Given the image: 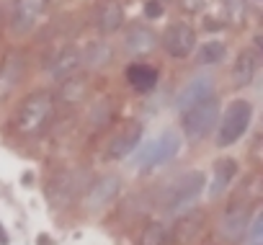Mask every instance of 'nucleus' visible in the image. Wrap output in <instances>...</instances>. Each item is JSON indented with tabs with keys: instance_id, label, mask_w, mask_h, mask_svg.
Segmentation results:
<instances>
[{
	"instance_id": "2f4dec72",
	"label": "nucleus",
	"mask_w": 263,
	"mask_h": 245,
	"mask_svg": "<svg viewBox=\"0 0 263 245\" xmlns=\"http://www.w3.org/2000/svg\"><path fill=\"white\" fill-rule=\"evenodd\" d=\"M0 24H3V16H0Z\"/></svg>"
},
{
	"instance_id": "a211bd4d",
	"label": "nucleus",
	"mask_w": 263,
	"mask_h": 245,
	"mask_svg": "<svg viewBox=\"0 0 263 245\" xmlns=\"http://www.w3.org/2000/svg\"><path fill=\"white\" fill-rule=\"evenodd\" d=\"M258 72V49H242L232 65V85L248 88Z\"/></svg>"
},
{
	"instance_id": "c85d7f7f",
	"label": "nucleus",
	"mask_w": 263,
	"mask_h": 245,
	"mask_svg": "<svg viewBox=\"0 0 263 245\" xmlns=\"http://www.w3.org/2000/svg\"><path fill=\"white\" fill-rule=\"evenodd\" d=\"M36 245H54V240H52L47 232H39V235H36Z\"/></svg>"
},
{
	"instance_id": "aec40b11",
	"label": "nucleus",
	"mask_w": 263,
	"mask_h": 245,
	"mask_svg": "<svg viewBox=\"0 0 263 245\" xmlns=\"http://www.w3.org/2000/svg\"><path fill=\"white\" fill-rule=\"evenodd\" d=\"M235 173H237V160H232V158L217 160L214 163V178H212V186H209V199H219L230 189Z\"/></svg>"
},
{
	"instance_id": "cd10ccee",
	"label": "nucleus",
	"mask_w": 263,
	"mask_h": 245,
	"mask_svg": "<svg viewBox=\"0 0 263 245\" xmlns=\"http://www.w3.org/2000/svg\"><path fill=\"white\" fill-rule=\"evenodd\" d=\"M204 3H206V0H178V8L183 13H199L204 8Z\"/></svg>"
},
{
	"instance_id": "f03ea898",
	"label": "nucleus",
	"mask_w": 263,
	"mask_h": 245,
	"mask_svg": "<svg viewBox=\"0 0 263 245\" xmlns=\"http://www.w3.org/2000/svg\"><path fill=\"white\" fill-rule=\"evenodd\" d=\"M250 121H253V106L250 101L245 98H235L224 114H222V121H217V147H232L237 140H242V135L248 132L250 127Z\"/></svg>"
},
{
	"instance_id": "423d86ee",
	"label": "nucleus",
	"mask_w": 263,
	"mask_h": 245,
	"mask_svg": "<svg viewBox=\"0 0 263 245\" xmlns=\"http://www.w3.org/2000/svg\"><path fill=\"white\" fill-rule=\"evenodd\" d=\"M250 204L248 201H230L219 217V224H217V235L230 242V245H237L240 240H245V232H248V224H250Z\"/></svg>"
},
{
	"instance_id": "ddd939ff",
	"label": "nucleus",
	"mask_w": 263,
	"mask_h": 245,
	"mask_svg": "<svg viewBox=\"0 0 263 245\" xmlns=\"http://www.w3.org/2000/svg\"><path fill=\"white\" fill-rule=\"evenodd\" d=\"M142 124L140 121H126V124L121 127V132L111 140V145H108V158L111 160H121V158H126L132 150H135L140 142H142Z\"/></svg>"
},
{
	"instance_id": "1a4fd4ad",
	"label": "nucleus",
	"mask_w": 263,
	"mask_h": 245,
	"mask_svg": "<svg viewBox=\"0 0 263 245\" xmlns=\"http://www.w3.org/2000/svg\"><path fill=\"white\" fill-rule=\"evenodd\" d=\"M204 222H206L204 209H189V212H183V214L173 222V227H168L165 245H191V242L201 235Z\"/></svg>"
},
{
	"instance_id": "f257e3e1",
	"label": "nucleus",
	"mask_w": 263,
	"mask_h": 245,
	"mask_svg": "<svg viewBox=\"0 0 263 245\" xmlns=\"http://www.w3.org/2000/svg\"><path fill=\"white\" fill-rule=\"evenodd\" d=\"M54 93L52 90H34L29 93L21 106H18V114H16V121H13V127L18 135L24 137H36L47 129L49 124V119L54 114Z\"/></svg>"
},
{
	"instance_id": "39448f33",
	"label": "nucleus",
	"mask_w": 263,
	"mask_h": 245,
	"mask_svg": "<svg viewBox=\"0 0 263 245\" xmlns=\"http://www.w3.org/2000/svg\"><path fill=\"white\" fill-rule=\"evenodd\" d=\"M206 189V176H204V171H189V173H183L173 186H171V191H168V196L163 199V209L165 212H181V209H186L189 204H194L199 196H201V191Z\"/></svg>"
},
{
	"instance_id": "393cba45",
	"label": "nucleus",
	"mask_w": 263,
	"mask_h": 245,
	"mask_svg": "<svg viewBox=\"0 0 263 245\" xmlns=\"http://www.w3.org/2000/svg\"><path fill=\"white\" fill-rule=\"evenodd\" d=\"M165 235H168V227L158 219L147 222L142 235H140V242L137 245H165Z\"/></svg>"
},
{
	"instance_id": "f8f14e48",
	"label": "nucleus",
	"mask_w": 263,
	"mask_h": 245,
	"mask_svg": "<svg viewBox=\"0 0 263 245\" xmlns=\"http://www.w3.org/2000/svg\"><path fill=\"white\" fill-rule=\"evenodd\" d=\"M26 75V57L16 49L6 52L3 60H0V98H8L16 85L24 80Z\"/></svg>"
},
{
	"instance_id": "f3484780",
	"label": "nucleus",
	"mask_w": 263,
	"mask_h": 245,
	"mask_svg": "<svg viewBox=\"0 0 263 245\" xmlns=\"http://www.w3.org/2000/svg\"><path fill=\"white\" fill-rule=\"evenodd\" d=\"M88 90H90V83L85 75H70V78H62L60 80V88H57V98L62 106H78L88 98Z\"/></svg>"
},
{
	"instance_id": "2eb2a0df",
	"label": "nucleus",
	"mask_w": 263,
	"mask_h": 245,
	"mask_svg": "<svg viewBox=\"0 0 263 245\" xmlns=\"http://www.w3.org/2000/svg\"><path fill=\"white\" fill-rule=\"evenodd\" d=\"M93 24L101 34H116L124 24V8L119 0H101L96 6V13H93Z\"/></svg>"
},
{
	"instance_id": "a878e982",
	"label": "nucleus",
	"mask_w": 263,
	"mask_h": 245,
	"mask_svg": "<svg viewBox=\"0 0 263 245\" xmlns=\"http://www.w3.org/2000/svg\"><path fill=\"white\" fill-rule=\"evenodd\" d=\"M245 235H250V245H263V214L250 217V224H248Z\"/></svg>"
},
{
	"instance_id": "0eeeda50",
	"label": "nucleus",
	"mask_w": 263,
	"mask_h": 245,
	"mask_svg": "<svg viewBox=\"0 0 263 245\" xmlns=\"http://www.w3.org/2000/svg\"><path fill=\"white\" fill-rule=\"evenodd\" d=\"M181 153V137L176 132H163L158 140H153L150 145H145L140 150L137 158V171H153L158 165L171 163L176 155Z\"/></svg>"
},
{
	"instance_id": "9b49d317",
	"label": "nucleus",
	"mask_w": 263,
	"mask_h": 245,
	"mask_svg": "<svg viewBox=\"0 0 263 245\" xmlns=\"http://www.w3.org/2000/svg\"><path fill=\"white\" fill-rule=\"evenodd\" d=\"M49 0H13V16H11V31L16 36H26L34 26L36 18L44 13Z\"/></svg>"
},
{
	"instance_id": "7c9ffc66",
	"label": "nucleus",
	"mask_w": 263,
	"mask_h": 245,
	"mask_svg": "<svg viewBox=\"0 0 263 245\" xmlns=\"http://www.w3.org/2000/svg\"><path fill=\"white\" fill-rule=\"evenodd\" d=\"M158 3H163V6H168V3H171V0H158Z\"/></svg>"
},
{
	"instance_id": "5701e85b",
	"label": "nucleus",
	"mask_w": 263,
	"mask_h": 245,
	"mask_svg": "<svg viewBox=\"0 0 263 245\" xmlns=\"http://www.w3.org/2000/svg\"><path fill=\"white\" fill-rule=\"evenodd\" d=\"M114 60V47L108 42H90L88 49L83 52V65L90 67H103Z\"/></svg>"
},
{
	"instance_id": "9d476101",
	"label": "nucleus",
	"mask_w": 263,
	"mask_h": 245,
	"mask_svg": "<svg viewBox=\"0 0 263 245\" xmlns=\"http://www.w3.org/2000/svg\"><path fill=\"white\" fill-rule=\"evenodd\" d=\"M160 44H163V49L171 54V57H176V60H183V57H189L191 52H194V47H196V31L189 26V24H171L168 29H165V34L160 36Z\"/></svg>"
},
{
	"instance_id": "4be33fe9",
	"label": "nucleus",
	"mask_w": 263,
	"mask_h": 245,
	"mask_svg": "<svg viewBox=\"0 0 263 245\" xmlns=\"http://www.w3.org/2000/svg\"><path fill=\"white\" fill-rule=\"evenodd\" d=\"M111 119H114V103L103 98V101L90 106V111H88V127H90V132H103L111 124Z\"/></svg>"
},
{
	"instance_id": "412c9836",
	"label": "nucleus",
	"mask_w": 263,
	"mask_h": 245,
	"mask_svg": "<svg viewBox=\"0 0 263 245\" xmlns=\"http://www.w3.org/2000/svg\"><path fill=\"white\" fill-rule=\"evenodd\" d=\"M126 83L140 93H150L158 85V70L145 62H135L126 67Z\"/></svg>"
},
{
	"instance_id": "4468645a",
	"label": "nucleus",
	"mask_w": 263,
	"mask_h": 245,
	"mask_svg": "<svg viewBox=\"0 0 263 245\" xmlns=\"http://www.w3.org/2000/svg\"><path fill=\"white\" fill-rule=\"evenodd\" d=\"M158 47V34L145 24H132L124 34V49L135 57H142Z\"/></svg>"
},
{
	"instance_id": "6e6552de",
	"label": "nucleus",
	"mask_w": 263,
	"mask_h": 245,
	"mask_svg": "<svg viewBox=\"0 0 263 245\" xmlns=\"http://www.w3.org/2000/svg\"><path fill=\"white\" fill-rule=\"evenodd\" d=\"M121 178L116 173H103L98 178H93L85 189V209L88 212H101L103 206H108L119 194H121Z\"/></svg>"
},
{
	"instance_id": "6ab92c4d",
	"label": "nucleus",
	"mask_w": 263,
	"mask_h": 245,
	"mask_svg": "<svg viewBox=\"0 0 263 245\" xmlns=\"http://www.w3.org/2000/svg\"><path fill=\"white\" fill-rule=\"evenodd\" d=\"M209 96H214L212 93V78H194L191 83H186V88L178 93V101H176V108L183 114L186 108H191L194 103H199V101H204V98H209Z\"/></svg>"
},
{
	"instance_id": "b1692460",
	"label": "nucleus",
	"mask_w": 263,
	"mask_h": 245,
	"mask_svg": "<svg viewBox=\"0 0 263 245\" xmlns=\"http://www.w3.org/2000/svg\"><path fill=\"white\" fill-rule=\"evenodd\" d=\"M224 54H227L224 42H219V39H209V42H204V44H201V49H199L196 60H199L201 65H219V62L224 60Z\"/></svg>"
},
{
	"instance_id": "7ed1b4c3",
	"label": "nucleus",
	"mask_w": 263,
	"mask_h": 245,
	"mask_svg": "<svg viewBox=\"0 0 263 245\" xmlns=\"http://www.w3.org/2000/svg\"><path fill=\"white\" fill-rule=\"evenodd\" d=\"M219 121V101L214 96L194 103L191 108H186L181 114V127H183V135L191 140V142H199L204 137H209Z\"/></svg>"
},
{
	"instance_id": "c756f323",
	"label": "nucleus",
	"mask_w": 263,
	"mask_h": 245,
	"mask_svg": "<svg viewBox=\"0 0 263 245\" xmlns=\"http://www.w3.org/2000/svg\"><path fill=\"white\" fill-rule=\"evenodd\" d=\"M0 245H11V237H8V232H6L3 224H0Z\"/></svg>"
},
{
	"instance_id": "dca6fc26",
	"label": "nucleus",
	"mask_w": 263,
	"mask_h": 245,
	"mask_svg": "<svg viewBox=\"0 0 263 245\" xmlns=\"http://www.w3.org/2000/svg\"><path fill=\"white\" fill-rule=\"evenodd\" d=\"M49 72H52V78L54 80H62V78H70V75H75L80 67H83V52L78 49V47H72V44H67V47H62L52 60H49Z\"/></svg>"
},
{
	"instance_id": "bb28decb",
	"label": "nucleus",
	"mask_w": 263,
	"mask_h": 245,
	"mask_svg": "<svg viewBox=\"0 0 263 245\" xmlns=\"http://www.w3.org/2000/svg\"><path fill=\"white\" fill-rule=\"evenodd\" d=\"M163 11H165V6L163 3H158V0H147L145 3V18H160L163 16Z\"/></svg>"
},
{
	"instance_id": "20e7f679",
	"label": "nucleus",
	"mask_w": 263,
	"mask_h": 245,
	"mask_svg": "<svg viewBox=\"0 0 263 245\" xmlns=\"http://www.w3.org/2000/svg\"><path fill=\"white\" fill-rule=\"evenodd\" d=\"M88 173L85 171H57L47 183V199L54 209H67L83 189H88Z\"/></svg>"
}]
</instances>
